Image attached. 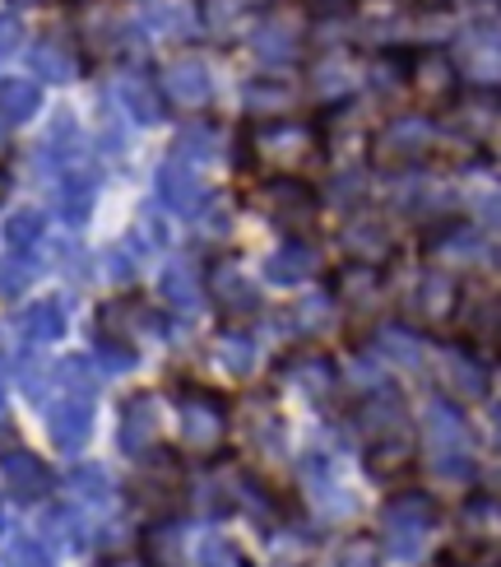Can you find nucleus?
<instances>
[{
  "label": "nucleus",
  "instance_id": "nucleus-10",
  "mask_svg": "<svg viewBox=\"0 0 501 567\" xmlns=\"http://www.w3.org/2000/svg\"><path fill=\"white\" fill-rule=\"evenodd\" d=\"M306 275H312V251L298 247V243H289V247H283L274 261H270V279H274V284H298V279H306Z\"/></svg>",
  "mask_w": 501,
  "mask_h": 567
},
{
  "label": "nucleus",
  "instance_id": "nucleus-7",
  "mask_svg": "<svg viewBox=\"0 0 501 567\" xmlns=\"http://www.w3.org/2000/svg\"><path fill=\"white\" fill-rule=\"evenodd\" d=\"M158 293L167 307H177V312H190V307L200 302V270L186 266V261H173L158 279Z\"/></svg>",
  "mask_w": 501,
  "mask_h": 567
},
{
  "label": "nucleus",
  "instance_id": "nucleus-4",
  "mask_svg": "<svg viewBox=\"0 0 501 567\" xmlns=\"http://www.w3.org/2000/svg\"><path fill=\"white\" fill-rule=\"evenodd\" d=\"M46 429H52V437L61 446H80L84 433L93 429L88 395H70V400H61V405H52V410H46Z\"/></svg>",
  "mask_w": 501,
  "mask_h": 567
},
{
  "label": "nucleus",
  "instance_id": "nucleus-8",
  "mask_svg": "<svg viewBox=\"0 0 501 567\" xmlns=\"http://www.w3.org/2000/svg\"><path fill=\"white\" fill-rule=\"evenodd\" d=\"M386 243H390V233H386V224H376V219H353L348 233H344L348 256L353 261H367V266L386 256Z\"/></svg>",
  "mask_w": 501,
  "mask_h": 567
},
{
  "label": "nucleus",
  "instance_id": "nucleus-13",
  "mask_svg": "<svg viewBox=\"0 0 501 567\" xmlns=\"http://www.w3.org/2000/svg\"><path fill=\"white\" fill-rule=\"evenodd\" d=\"M149 23H154V29H163V33H177V29H186V23H190V10L181 6V0H163V6L154 0Z\"/></svg>",
  "mask_w": 501,
  "mask_h": 567
},
{
  "label": "nucleus",
  "instance_id": "nucleus-5",
  "mask_svg": "<svg viewBox=\"0 0 501 567\" xmlns=\"http://www.w3.org/2000/svg\"><path fill=\"white\" fill-rule=\"evenodd\" d=\"M6 480H10V493L19 503H33L46 493V484H52V475H46V465L29 452H10L6 456Z\"/></svg>",
  "mask_w": 501,
  "mask_h": 567
},
{
  "label": "nucleus",
  "instance_id": "nucleus-1",
  "mask_svg": "<svg viewBox=\"0 0 501 567\" xmlns=\"http://www.w3.org/2000/svg\"><path fill=\"white\" fill-rule=\"evenodd\" d=\"M158 89H163V99L173 107H200L209 99V70L200 61H177V65L163 70Z\"/></svg>",
  "mask_w": 501,
  "mask_h": 567
},
{
  "label": "nucleus",
  "instance_id": "nucleus-3",
  "mask_svg": "<svg viewBox=\"0 0 501 567\" xmlns=\"http://www.w3.org/2000/svg\"><path fill=\"white\" fill-rule=\"evenodd\" d=\"M149 405H154V395H135L122 410V442L135 456H145L149 446H158V410H149Z\"/></svg>",
  "mask_w": 501,
  "mask_h": 567
},
{
  "label": "nucleus",
  "instance_id": "nucleus-2",
  "mask_svg": "<svg viewBox=\"0 0 501 567\" xmlns=\"http://www.w3.org/2000/svg\"><path fill=\"white\" fill-rule=\"evenodd\" d=\"M380 150H390L386 158L395 168H409V163H418L427 150V122L422 116H399V122H390L386 135H380Z\"/></svg>",
  "mask_w": 501,
  "mask_h": 567
},
{
  "label": "nucleus",
  "instance_id": "nucleus-17",
  "mask_svg": "<svg viewBox=\"0 0 501 567\" xmlns=\"http://www.w3.org/2000/svg\"><path fill=\"white\" fill-rule=\"evenodd\" d=\"M19 6H33V0H19Z\"/></svg>",
  "mask_w": 501,
  "mask_h": 567
},
{
  "label": "nucleus",
  "instance_id": "nucleus-12",
  "mask_svg": "<svg viewBox=\"0 0 501 567\" xmlns=\"http://www.w3.org/2000/svg\"><path fill=\"white\" fill-rule=\"evenodd\" d=\"M446 382H450V386H456L460 395H483V386H488V377H483L479 368H473V363L465 359V353H460V359H456V353H450V359H446Z\"/></svg>",
  "mask_w": 501,
  "mask_h": 567
},
{
  "label": "nucleus",
  "instance_id": "nucleus-6",
  "mask_svg": "<svg viewBox=\"0 0 501 567\" xmlns=\"http://www.w3.org/2000/svg\"><path fill=\"white\" fill-rule=\"evenodd\" d=\"M158 192L173 209H181V215H190V209L205 200V186H200L196 168H186V163H167V168L158 173Z\"/></svg>",
  "mask_w": 501,
  "mask_h": 567
},
{
  "label": "nucleus",
  "instance_id": "nucleus-11",
  "mask_svg": "<svg viewBox=\"0 0 501 567\" xmlns=\"http://www.w3.org/2000/svg\"><path fill=\"white\" fill-rule=\"evenodd\" d=\"M38 103H42V93H38V84H29V80H6V122H29V116L38 112Z\"/></svg>",
  "mask_w": 501,
  "mask_h": 567
},
{
  "label": "nucleus",
  "instance_id": "nucleus-15",
  "mask_svg": "<svg viewBox=\"0 0 501 567\" xmlns=\"http://www.w3.org/2000/svg\"><path fill=\"white\" fill-rule=\"evenodd\" d=\"M473 215H479L483 224L501 219V192H497V186H488V192H479V200H473Z\"/></svg>",
  "mask_w": 501,
  "mask_h": 567
},
{
  "label": "nucleus",
  "instance_id": "nucleus-16",
  "mask_svg": "<svg viewBox=\"0 0 501 567\" xmlns=\"http://www.w3.org/2000/svg\"><path fill=\"white\" fill-rule=\"evenodd\" d=\"M492 433H497V442H501V410L492 414Z\"/></svg>",
  "mask_w": 501,
  "mask_h": 567
},
{
  "label": "nucleus",
  "instance_id": "nucleus-14",
  "mask_svg": "<svg viewBox=\"0 0 501 567\" xmlns=\"http://www.w3.org/2000/svg\"><path fill=\"white\" fill-rule=\"evenodd\" d=\"M38 65L56 70L52 80H70V75H75V65H70V56L61 52V47H52V42H46V47H38Z\"/></svg>",
  "mask_w": 501,
  "mask_h": 567
},
{
  "label": "nucleus",
  "instance_id": "nucleus-9",
  "mask_svg": "<svg viewBox=\"0 0 501 567\" xmlns=\"http://www.w3.org/2000/svg\"><path fill=\"white\" fill-rule=\"evenodd\" d=\"M348 56H340V52H330V56H321V65H316V75H312V93L316 99H334V93H344L348 89Z\"/></svg>",
  "mask_w": 501,
  "mask_h": 567
}]
</instances>
